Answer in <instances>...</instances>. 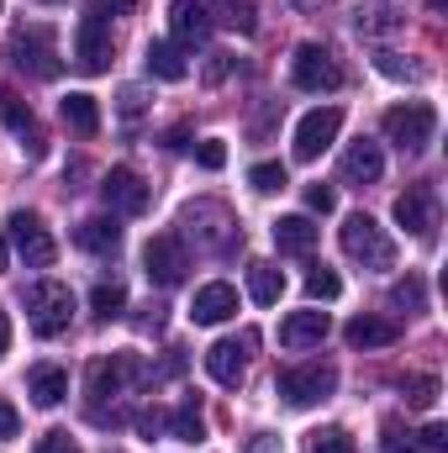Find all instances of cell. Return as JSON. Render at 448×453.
I'll return each mask as SVG.
<instances>
[{
    "label": "cell",
    "instance_id": "obj_1",
    "mask_svg": "<svg viewBox=\"0 0 448 453\" xmlns=\"http://www.w3.org/2000/svg\"><path fill=\"white\" fill-rule=\"evenodd\" d=\"M69 317H74V290H69V285H58V280L27 285V327H32L37 338L69 333Z\"/></svg>",
    "mask_w": 448,
    "mask_h": 453
},
{
    "label": "cell",
    "instance_id": "obj_28",
    "mask_svg": "<svg viewBox=\"0 0 448 453\" xmlns=\"http://www.w3.org/2000/svg\"><path fill=\"white\" fill-rule=\"evenodd\" d=\"M148 74L174 85V80H185L190 69H185V58H180V48H174V42H148Z\"/></svg>",
    "mask_w": 448,
    "mask_h": 453
},
{
    "label": "cell",
    "instance_id": "obj_46",
    "mask_svg": "<svg viewBox=\"0 0 448 453\" xmlns=\"http://www.w3.org/2000/svg\"><path fill=\"white\" fill-rule=\"evenodd\" d=\"M5 353H11V317L0 311V358H5Z\"/></svg>",
    "mask_w": 448,
    "mask_h": 453
},
{
    "label": "cell",
    "instance_id": "obj_44",
    "mask_svg": "<svg viewBox=\"0 0 448 453\" xmlns=\"http://www.w3.org/2000/svg\"><path fill=\"white\" fill-rule=\"evenodd\" d=\"M132 5H137V0H90V11H96V16H112V11H132Z\"/></svg>",
    "mask_w": 448,
    "mask_h": 453
},
{
    "label": "cell",
    "instance_id": "obj_32",
    "mask_svg": "<svg viewBox=\"0 0 448 453\" xmlns=\"http://www.w3.org/2000/svg\"><path fill=\"white\" fill-rule=\"evenodd\" d=\"M306 296H312V301H337V296H343V280H337L328 264H317V269L306 274Z\"/></svg>",
    "mask_w": 448,
    "mask_h": 453
},
{
    "label": "cell",
    "instance_id": "obj_15",
    "mask_svg": "<svg viewBox=\"0 0 448 453\" xmlns=\"http://www.w3.org/2000/svg\"><path fill=\"white\" fill-rule=\"evenodd\" d=\"M0 121L21 137V148H27V158H42V148H48V137H42V127H37V116L32 106L21 101V96H11V90H0Z\"/></svg>",
    "mask_w": 448,
    "mask_h": 453
},
{
    "label": "cell",
    "instance_id": "obj_24",
    "mask_svg": "<svg viewBox=\"0 0 448 453\" xmlns=\"http://www.w3.org/2000/svg\"><path fill=\"white\" fill-rule=\"evenodd\" d=\"M274 248H280V253H312V248H317L312 217H280V222H274Z\"/></svg>",
    "mask_w": 448,
    "mask_h": 453
},
{
    "label": "cell",
    "instance_id": "obj_19",
    "mask_svg": "<svg viewBox=\"0 0 448 453\" xmlns=\"http://www.w3.org/2000/svg\"><path fill=\"white\" fill-rule=\"evenodd\" d=\"M380 174H385V153H380V142H369V137H359V142H353V148L343 153V180L364 190V185H375Z\"/></svg>",
    "mask_w": 448,
    "mask_h": 453
},
{
    "label": "cell",
    "instance_id": "obj_9",
    "mask_svg": "<svg viewBox=\"0 0 448 453\" xmlns=\"http://www.w3.org/2000/svg\"><path fill=\"white\" fill-rule=\"evenodd\" d=\"M11 242H16V253H21V264L27 269H48L53 258H58V242L48 237V226L37 211H11Z\"/></svg>",
    "mask_w": 448,
    "mask_h": 453
},
{
    "label": "cell",
    "instance_id": "obj_16",
    "mask_svg": "<svg viewBox=\"0 0 448 453\" xmlns=\"http://www.w3.org/2000/svg\"><path fill=\"white\" fill-rule=\"evenodd\" d=\"M248 342H253V338H243V342L222 338V342H212V348H206V374H212L217 385H227V390H237V385H243V374H248Z\"/></svg>",
    "mask_w": 448,
    "mask_h": 453
},
{
    "label": "cell",
    "instance_id": "obj_2",
    "mask_svg": "<svg viewBox=\"0 0 448 453\" xmlns=\"http://www.w3.org/2000/svg\"><path fill=\"white\" fill-rule=\"evenodd\" d=\"M11 53H16V69L32 74V80H58V69H64L58 37H53V27H42V21L21 27V32L11 37Z\"/></svg>",
    "mask_w": 448,
    "mask_h": 453
},
{
    "label": "cell",
    "instance_id": "obj_45",
    "mask_svg": "<svg viewBox=\"0 0 448 453\" xmlns=\"http://www.w3.org/2000/svg\"><path fill=\"white\" fill-rule=\"evenodd\" d=\"M143 111V90L132 85V90H121V116H137Z\"/></svg>",
    "mask_w": 448,
    "mask_h": 453
},
{
    "label": "cell",
    "instance_id": "obj_42",
    "mask_svg": "<svg viewBox=\"0 0 448 453\" xmlns=\"http://www.w3.org/2000/svg\"><path fill=\"white\" fill-rule=\"evenodd\" d=\"M243 453H280V438H274V433H253V438L243 443Z\"/></svg>",
    "mask_w": 448,
    "mask_h": 453
},
{
    "label": "cell",
    "instance_id": "obj_40",
    "mask_svg": "<svg viewBox=\"0 0 448 453\" xmlns=\"http://www.w3.org/2000/svg\"><path fill=\"white\" fill-rule=\"evenodd\" d=\"M380 69H385L390 80H417V64H401L396 53H380Z\"/></svg>",
    "mask_w": 448,
    "mask_h": 453
},
{
    "label": "cell",
    "instance_id": "obj_23",
    "mask_svg": "<svg viewBox=\"0 0 448 453\" xmlns=\"http://www.w3.org/2000/svg\"><path fill=\"white\" fill-rule=\"evenodd\" d=\"M248 296H253L259 306H274V301L285 296V274H280L269 258H253V264H248Z\"/></svg>",
    "mask_w": 448,
    "mask_h": 453
},
{
    "label": "cell",
    "instance_id": "obj_34",
    "mask_svg": "<svg viewBox=\"0 0 448 453\" xmlns=\"http://www.w3.org/2000/svg\"><path fill=\"white\" fill-rule=\"evenodd\" d=\"M401 390H406V406H433L438 401V380L433 374H412V380H401Z\"/></svg>",
    "mask_w": 448,
    "mask_h": 453
},
{
    "label": "cell",
    "instance_id": "obj_27",
    "mask_svg": "<svg viewBox=\"0 0 448 453\" xmlns=\"http://www.w3.org/2000/svg\"><path fill=\"white\" fill-rule=\"evenodd\" d=\"M169 433H174L180 443H206V417H201L196 395H185V401L174 406V417H169Z\"/></svg>",
    "mask_w": 448,
    "mask_h": 453
},
{
    "label": "cell",
    "instance_id": "obj_17",
    "mask_svg": "<svg viewBox=\"0 0 448 453\" xmlns=\"http://www.w3.org/2000/svg\"><path fill=\"white\" fill-rule=\"evenodd\" d=\"M169 32H174V48H201L212 37V11L196 5V0H174L169 5Z\"/></svg>",
    "mask_w": 448,
    "mask_h": 453
},
{
    "label": "cell",
    "instance_id": "obj_47",
    "mask_svg": "<svg viewBox=\"0 0 448 453\" xmlns=\"http://www.w3.org/2000/svg\"><path fill=\"white\" fill-rule=\"evenodd\" d=\"M0 269H5V226H0Z\"/></svg>",
    "mask_w": 448,
    "mask_h": 453
},
{
    "label": "cell",
    "instance_id": "obj_18",
    "mask_svg": "<svg viewBox=\"0 0 448 453\" xmlns=\"http://www.w3.org/2000/svg\"><path fill=\"white\" fill-rule=\"evenodd\" d=\"M190 317H196V327H222L227 317H237V290L232 285H201L196 290V301H190Z\"/></svg>",
    "mask_w": 448,
    "mask_h": 453
},
{
    "label": "cell",
    "instance_id": "obj_7",
    "mask_svg": "<svg viewBox=\"0 0 448 453\" xmlns=\"http://www.w3.org/2000/svg\"><path fill=\"white\" fill-rule=\"evenodd\" d=\"M274 390L290 401V406H317L337 390V369L333 364H301V369H285L274 380Z\"/></svg>",
    "mask_w": 448,
    "mask_h": 453
},
{
    "label": "cell",
    "instance_id": "obj_39",
    "mask_svg": "<svg viewBox=\"0 0 448 453\" xmlns=\"http://www.w3.org/2000/svg\"><path fill=\"white\" fill-rule=\"evenodd\" d=\"M306 206L328 217V211H333V206H337V196H333V190H328V185H306Z\"/></svg>",
    "mask_w": 448,
    "mask_h": 453
},
{
    "label": "cell",
    "instance_id": "obj_20",
    "mask_svg": "<svg viewBox=\"0 0 448 453\" xmlns=\"http://www.w3.org/2000/svg\"><path fill=\"white\" fill-rule=\"evenodd\" d=\"M328 311H290L285 322H280V348H317V342L328 338Z\"/></svg>",
    "mask_w": 448,
    "mask_h": 453
},
{
    "label": "cell",
    "instance_id": "obj_37",
    "mask_svg": "<svg viewBox=\"0 0 448 453\" xmlns=\"http://www.w3.org/2000/svg\"><path fill=\"white\" fill-rule=\"evenodd\" d=\"M32 453H80V443H74L69 433H42V443Z\"/></svg>",
    "mask_w": 448,
    "mask_h": 453
},
{
    "label": "cell",
    "instance_id": "obj_4",
    "mask_svg": "<svg viewBox=\"0 0 448 453\" xmlns=\"http://www.w3.org/2000/svg\"><path fill=\"white\" fill-rule=\"evenodd\" d=\"M385 137L401 148V153H422L428 142H433V127H438V111L428 106V101H406V106H390L385 111Z\"/></svg>",
    "mask_w": 448,
    "mask_h": 453
},
{
    "label": "cell",
    "instance_id": "obj_36",
    "mask_svg": "<svg viewBox=\"0 0 448 453\" xmlns=\"http://www.w3.org/2000/svg\"><path fill=\"white\" fill-rule=\"evenodd\" d=\"M196 158H201V169H222V164H227V148L217 142V137H206V142L196 148Z\"/></svg>",
    "mask_w": 448,
    "mask_h": 453
},
{
    "label": "cell",
    "instance_id": "obj_31",
    "mask_svg": "<svg viewBox=\"0 0 448 453\" xmlns=\"http://www.w3.org/2000/svg\"><path fill=\"white\" fill-rule=\"evenodd\" d=\"M248 185H253L259 196H274V190L290 185V174H285V164H253V169H248Z\"/></svg>",
    "mask_w": 448,
    "mask_h": 453
},
{
    "label": "cell",
    "instance_id": "obj_48",
    "mask_svg": "<svg viewBox=\"0 0 448 453\" xmlns=\"http://www.w3.org/2000/svg\"><path fill=\"white\" fill-rule=\"evenodd\" d=\"M428 11H444V0H428Z\"/></svg>",
    "mask_w": 448,
    "mask_h": 453
},
{
    "label": "cell",
    "instance_id": "obj_33",
    "mask_svg": "<svg viewBox=\"0 0 448 453\" xmlns=\"http://www.w3.org/2000/svg\"><path fill=\"white\" fill-rule=\"evenodd\" d=\"M306 453H359V449H353V438L343 427H322V433L306 438Z\"/></svg>",
    "mask_w": 448,
    "mask_h": 453
},
{
    "label": "cell",
    "instance_id": "obj_43",
    "mask_svg": "<svg viewBox=\"0 0 448 453\" xmlns=\"http://www.w3.org/2000/svg\"><path fill=\"white\" fill-rule=\"evenodd\" d=\"M137 427H143V438H153V433L164 427V411H158V406H153V411H143V417H137Z\"/></svg>",
    "mask_w": 448,
    "mask_h": 453
},
{
    "label": "cell",
    "instance_id": "obj_41",
    "mask_svg": "<svg viewBox=\"0 0 448 453\" xmlns=\"http://www.w3.org/2000/svg\"><path fill=\"white\" fill-rule=\"evenodd\" d=\"M16 433H21V417H16V406L0 395V438H16Z\"/></svg>",
    "mask_w": 448,
    "mask_h": 453
},
{
    "label": "cell",
    "instance_id": "obj_6",
    "mask_svg": "<svg viewBox=\"0 0 448 453\" xmlns=\"http://www.w3.org/2000/svg\"><path fill=\"white\" fill-rule=\"evenodd\" d=\"M185 232L201 237L212 253H232V248L243 242L237 222L227 217V206H217V201H196V206H185Z\"/></svg>",
    "mask_w": 448,
    "mask_h": 453
},
{
    "label": "cell",
    "instance_id": "obj_25",
    "mask_svg": "<svg viewBox=\"0 0 448 453\" xmlns=\"http://www.w3.org/2000/svg\"><path fill=\"white\" fill-rule=\"evenodd\" d=\"M64 121H69L80 137H96V132H101V106H96V96H85V90L64 96Z\"/></svg>",
    "mask_w": 448,
    "mask_h": 453
},
{
    "label": "cell",
    "instance_id": "obj_8",
    "mask_svg": "<svg viewBox=\"0 0 448 453\" xmlns=\"http://www.w3.org/2000/svg\"><path fill=\"white\" fill-rule=\"evenodd\" d=\"M290 80H296L301 90H312V96H328V90L343 85V69L333 64V53H328L322 42H301L296 58H290Z\"/></svg>",
    "mask_w": 448,
    "mask_h": 453
},
{
    "label": "cell",
    "instance_id": "obj_30",
    "mask_svg": "<svg viewBox=\"0 0 448 453\" xmlns=\"http://www.w3.org/2000/svg\"><path fill=\"white\" fill-rule=\"evenodd\" d=\"M390 306H396V311H422V306H428V285H422V274L396 280V285H390Z\"/></svg>",
    "mask_w": 448,
    "mask_h": 453
},
{
    "label": "cell",
    "instance_id": "obj_38",
    "mask_svg": "<svg viewBox=\"0 0 448 453\" xmlns=\"http://www.w3.org/2000/svg\"><path fill=\"white\" fill-rule=\"evenodd\" d=\"M422 453H448V427L444 422H428V427H422Z\"/></svg>",
    "mask_w": 448,
    "mask_h": 453
},
{
    "label": "cell",
    "instance_id": "obj_3",
    "mask_svg": "<svg viewBox=\"0 0 448 453\" xmlns=\"http://www.w3.org/2000/svg\"><path fill=\"white\" fill-rule=\"evenodd\" d=\"M343 253L359 258L364 269H390V264H396V242H390V232L375 222V217H364V211L343 222Z\"/></svg>",
    "mask_w": 448,
    "mask_h": 453
},
{
    "label": "cell",
    "instance_id": "obj_26",
    "mask_svg": "<svg viewBox=\"0 0 448 453\" xmlns=\"http://www.w3.org/2000/svg\"><path fill=\"white\" fill-rule=\"evenodd\" d=\"M348 342L353 348H390L396 342V322H385V317H353L348 322Z\"/></svg>",
    "mask_w": 448,
    "mask_h": 453
},
{
    "label": "cell",
    "instance_id": "obj_35",
    "mask_svg": "<svg viewBox=\"0 0 448 453\" xmlns=\"http://www.w3.org/2000/svg\"><path fill=\"white\" fill-rule=\"evenodd\" d=\"M217 21H227L232 32H253V0H217Z\"/></svg>",
    "mask_w": 448,
    "mask_h": 453
},
{
    "label": "cell",
    "instance_id": "obj_21",
    "mask_svg": "<svg viewBox=\"0 0 448 453\" xmlns=\"http://www.w3.org/2000/svg\"><path fill=\"white\" fill-rule=\"evenodd\" d=\"M27 395H32L42 411H53V406L69 395V374H64L58 364H37V369L27 374Z\"/></svg>",
    "mask_w": 448,
    "mask_h": 453
},
{
    "label": "cell",
    "instance_id": "obj_29",
    "mask_svg": "<svg viewBox=\"0 0 448 453\" xmlns=\"http://www.w3.org/2000/svg\"><path fill=\"white\" fill-rule=\"evenodd\" d=\"M90 311H96L101 322H116V317L127 311V290H121L116 280H101V285L90 290Z\"/></svg>",
    "mask_w": 448,
    "mask_h": 453
},
{
    "label": "cell",
    "instance_id": "obj_14",
    "mask_svg": "<svg viewBox=\"0 0 448 453\" xmlns=\"http://www.w3.org/2000/svg\"><path fill=\"white\" fill-rule=\"evenodd\" d=\"M396 222L406 226L412 237H433V226H438V196H433L428 185L401 190V196H396Z\"/></svg>",
    "mask_w": 448,
    "mask_h": 453
},
{
    "label": "cell",
    "instance_id": "obj_22",
    "mask_svg": "<svg viewBox=\"0 0 448 453\" xmlns=\"http://www.w3.org/2000/svg\"><path fill=\"white\" fill-rule=\"evenodd\" d=\"M74 242L85 253H116L121 248V226H116V217H90V222L74 226Z\"/></svg>",
    "mask_w": 448,
    "mask_h": 453
},
{
    "label": "cell",
    "instance_id": "obj_11",
    "mask_svg": "<svg viewBox=\"0 0 448 453\" xmlns=\"http://www.w3.org/2000/svg\"><path fill=\"white\" fill-rule=\"evenodd\" d=\"M101 201H106L112 211H121V217H143V211H148V201H153V190L143 185V174H137V169L116 164L112 174L101 180Z\"/></svg>",
    "mask_w": 448,
    "mask_h": 453
},
{
    "label": "cell",
    "instance_id": "obj_13",
    "mask_svg": "<svg viewBox=\"0 0 448 453\" xmlns=\"http://www.w3.org/2000/svg\"><path fill=\"white\" fill-rule=\"evenodd\" d=\"M337 127H343V111L337 106H317V111H306L301 116V127H296V158H322L328 148H333V137H337Z\"/></svg>",
    "mask_w": 448,
    "mask_h": 453
},
{
    "label": "cell",
    "instance_id": "obj_5",
    "mask_svg": "<svg viewBox=\"0 0 448 453\" xmlns=\"http://www.w3.org/2000/svg\"><path fill=\"white\" fill-rule=\"evenodd\" d=\"M143 274H148L158 290H174V285L190 274V253H185V242H180L174 232L148 237V248H143Z\"/></svg>",
    "mask_w": 448,
    "mask_h": 453
},
{
    "label": "cell",
    "instance_id": "obj_10",
    "mask_svg": "<svg viewBox=\"0 0 448 453\" xmlns=\"http://www.w3.org/2000/svg\"><path fill=\"white\" fill-rule=\"evenodd\" d=\"M74 64L85 74H106V64H112V27H106V16H96V11L80 16V27H74Z\"/></svg>",
    "mask_w": 448,
    "mask_h": 453
},
{
    "label": "cell",
    "instance_id": "obj_12",
    "mask_svg": "<svg viewBox=\"0 0 448 453\" xmlns=\"http://www.w3.org/2000/svg\"><path fill=\"white\" fill-rule=\"evenodd\" d=\"M132 380H143L137 353H112V358H96V364H90V401H96V406H101V401H116Z\"/></svg>",
    "mask_w": 448,
    "mask_h": 453
}]
</instances>
